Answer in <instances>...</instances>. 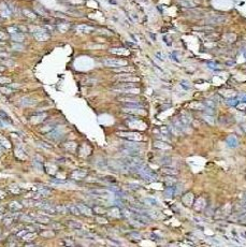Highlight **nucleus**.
Returning a JSON list of instances; mask_svg holds the SVG:
<instances>
[{
    "label": "nucleus",
    "mask_w": 246,
    "mask_h": 247,
    "mask_svg": "<svg viewBox=\"0 0 246 247\" xmlns=\"http://www.w3.org/2000/svg\"><path fill=\"white\" fill-rule=\"evenodd\" d=\"M5 67L0 65V72H2V71H5Z\"/></svg>",
    "instance_id": "58"
},
{
    "label": "nucleus",
    "mask_w": 246,
    "mask_h": 247,
    "mask_svg": "<svg viewBox=\"0 0 246 247\" xmlns=\"http://www.w3.org/2000/svg\"><path fill=\"white\" fill-rule=\"evenodd\" d=\"M22 12H23L24 16L29 18V19H37V18H38V14L30 9H23V11Z\"/></svg>",
    "instance_id": "19"
},
{
    "label": "nucleus",
    "mask_w": 246,
    "mask_h": 247,
    "mask_svg": "<svg viewBox=\"0 0 246 247\" xmlns=\"http://www.w3.org/2000/svg\"><path fill=\"white\" fill-rule=\"evenodd\" d=\"M34 167H36L37 169L39 171H42V169H43V163L42 162H39V161H37V160H34Z\"/></svg>",
    "instance_id": "44"
},
{
    "label": "nucleus",
    "mask_w": 246,
    "mask_h": 247,
    "mask_svg": "<svg viewBox=\"0 0 246 247\" xmlns=\"http://www.w3.org/2000/svg\"><path fill=\"white\" fill-rule=\"evenodd\" d=\"M139 174L140 176L146 182H154L158 178V175L156 174V172H154L152 169L147 168V167H143V168L139 171Z\"/></svg>",
    "instance_id": "3"
},
{
    "label": "nucleus",
    "mask_w": 246,
    "mask_h": 247,
    "mask_svg": "<svg viewBox=\"0 0 246 247\" xmlns=\"http://www.w3.org/2000/svg\"><path fill=\"white\" fill-rule=\"evenodd\" d=\"M161 163H164V164H169V163L171 162V158H169V157H164V158H161Z\"/></svg>",
    "instance_id": "52"
},
{
    "label": "nucleus",
    "mask_w": 246,
    "mask_h": 247,
    "mask_svg": "<svg viewBox=\"0 0 246 247\" xmlns=\"http://www.w3.org/2000/svg\"><path fill=\"white\" fill-rule=\"evenodd\" d=\"M228 104L230 105V107H234V105H237V104H239V100L230 99V100H228Z\"/></svg>",
    "instance_id": "48"
},
{
    "label": "nucleus",
    "mask_w": 246,
    "mask_h": 247,
    "mask_svg": "<svg viewBox=\"0 0 246 247\" xmlns=\"http://www.w3.org/2000/svg\"><path fill=\"white\" fill-rule=\"evenodd\" d=\"M180 5L184 9H192V8H195L198 5V3L194 0H182L180 2Z\"/></svg>",
    "instance_id": "18"
},
{
    "label": "nucleus",
    "mask_w": 246,
    "mask_h": 247,
    "mask_svg": "<svg viewBox=\"0 0 246 247\" xmlns=\"http://www.w3.org/2000/svg\"><path fill=\"white\" fill-rule=\"evenodd\" d=\"M37 145L39 146V147H42V148H45V150H51V148L53 147L52 145H51L50 143H46V142H43V141H37Z\"/></svg>",
    "instance_id": "36"
},
{
    "label": "nucleus",
    "mask_w": 246,
    "mask_h": 247,
    "mask_svg": "<svg viewBox=\"0 0 246 247\" xmlns=\"http://www.w3.org/2000/svg\"><path fill=\"white\" fill-rule=\"evenodd\" d=\"M97 220H98L99 222H104V224H107V220L104 219V218H97Z\"/></svg>",
    "instance_id": "57"
},
{
    "label": "nucleus",
    "mask_w": 246,
    "mask_h": 247,
    "mask_svg": "<svg viewBox=\"0 0 246 247\" xmlns=\"http://www.w3.org/2000/svg\"><path fill=\"white\" fill-rule=\"evenodd\" d=\"M203 118H204V119L206 120V122H209V124H212V125H213V124H214V118H213L211 115H209V116H207V115H204V116H203Z\"/></svg>",
    "instance_id": "46"
},
{
    "label": "nucleus",
    "mask_w": 246,
    "mask_h": 247,
    "mask_svg": "<svg viewBox=\"0 0 246 247\" xmlns=\"http://www.w3.org/2000/svg\"><path fill=\"white\" fill-rule=\"evenodd\" d=\"M181 86H182V88L184 89V90H189V89L192 88L190 84H189L187 81H182V82H181Z\"/></svg>",
    "instance_id": "41"
},
{
    "label": "nucleus",
    "mask_w": 246,
    "mask_h": 247,
    "mask_svg": "<svg viewBox=\"0 0 246 247\" xmlns=\"http://www.w3.org/2000/svg\"><path fill=\"white\" fill-rule=\"evenodd\" d=\"M76 31L79 34H89L91 32L95 31V28L91 27V26L88 25H79L76 26Z\"/></svg>",
    "instance_id": "13"
},
{
    "label": "nucleus",
    "mask_w": 246,
    "mask_h": 247,
    "mask_svg": "<svg viewBox=\"0 0 246 247\" xmlns=\"http://www.w3.org/2000/svg\"><path fill=\"white\" fill-rule=\"evenodd\" d=\"M36 103V100L32 99V98L29 97H24L21 99V104L24 105V107H31Z\"/></svg>",
    "instance_id": "23"
},
{
    "label": "nucleus",
    "mask_w": 246,
    "mask_h": 247,
    "mask_svg": "<svg viewBox=\"0 0 246 247\" xmlns=\"http://www.w3.org/2000/svg\"><path fill=\"white\" fill-rule=\"evenodd\" d=\"M149 238H152V240H154V241H158V240H159V236H157L155 233H152V234H150Z\"/></svg>",
    "instance_id": "54"
},
{
    "label": "nucleus",
    "mask_w": 246,
    "mask_h": 247,
    "mask_svg": "<svg viewBox=\"0 0 246 247\" xmlns=\"http://www.w3.org/2000/svg\"><path fill=\"white\" fill-rule=\"evenodd\" d=\"M129 236L132 238H135V240L141 238V235H140V233H138V232H131V233H129Z\"/></svg>",
    "instance_id": "45"
},
{
    "label": "nucleus",
    "mask_w": 246,
    "mask_h": 247,
    "mask_svg": "<svg viewBox=\"0 0 246 247\" xmlns=\"http://www.w3.org/2000/svg\"><path fill=\"white\" fill-rule=\"evenodd\" d=\"M102 62L107 67L111 68H118V67L127 66V61L121 60V59H116V58H105L102 60Z\"/></svg>",
    "instance_id": "4"
},
{
    "label": "nucleus",
    "mask_w": 246,
    "mask_h": 247,
    "mask_svg": "<svg viewBox=\"0 0 246 247\" xmlns=\"http://www.w3.org/2000/svg\"><path fill=\"white\" fill-rule=\"evenodd\" d=\"M55 210H56L57 213H62V214H66L67 212H68L67 206H62V205H60V206H55Z\"/></svg>",
    "instance_id": "40"
},
{
    "label": "nucleus",
    "mask_w": 246,
    "mask_h": 247,
    "mask_svg": "<svg viewBox=\"0 0 246 247\" xmlns=\"http://www.w3.org/2000/svg\"><path fill=\"white\" fill-rule=\"evenodd\" d=\"M67 209H68V212H69V213L72 214V215H74V216H80V215H82L76 204H75V205H74V204H70V205H68V206H67Z\"/></svg>",
    "instance_id": "22"
},
{
    "label": "nucleus",
    "mask_w": 246,
    "mask_h": 247,
    "mask_svg": "<svg viewBox=\"0 0 246 247\" xmlns=\"http://www.w3.org/2000/svg\"><path fill=\"white\" fill-rule=\"evenodd\" d=\"M116 79L121 82H133V83L139 81V77L131 75L130 73H121V74L116 75Z\"/></svg>",
    "instance_id": "10"
},
{
    "label": "nucleus",
    "mask_w": 246,
    "mask_h": 247,
    "mask_svg": "<svg viewBox=\"0 0 246 247\" xmlns=\"http://www.w3.org/2000/svg\"><path fill=\"white\" fill-rule=\"evenodd\" d=\"M8 38H9V36H8V34H5L3 31H0V41H1V42L5 41Z\"/></svg>",
    "instance_id": "49"
},
{
    "label": "nucleus",
    "mask_w": 246,
    "mask_h": 247,
    "mask_svg": "<svg viewBox=\"0 0 246 247\" xmlns=\"http://www.w3.org/2000/svg\"><path fill=\"white\" fill-rule=\"evenodd\" d=\"M176 193H177V186L173 185V186H169L168 188L164 190L163 195L166 198H173Z\"/></svg>",
    "instance_id": "16"
},
{
    "label": "nucleus",
    "mask_w": 246,
    "mask_h": 247,
    "mask_svg": "<svg viewBox=\"0 0 246 247\" xmlns=\"http://www.w3.org/2000/svg\"><path fill=\"white\" fill-rule=\"evenodd\" d=\"M29 31L32 34V36L39 41H46L50 39V34L43 27H32L29 29Z\"/></svg>",
    "instance_id": "1"
},
{
    "label": "nucleus",
    "mask_w": 246,
    "mask_h": 247,
    "mask_svg": "<svg viewBox=\"0 0 246 247\" xmlns=\"http://www.w3.org/2000/svg\"><path fill=\"white\" fill-rule=\"evenodd\" d=\"M7 196V193L5 192V191H2V190H0V199H3V198Z\"/></svg>",
    "instance_id": "56"
},
{
    "label": "nucleus",
    "mask_w": 246,
    "mask_h": 247,
    "mask_svg": "<svg viewBox=\"0 0 246 247\" xmlns=\"http://www.w3.org/2000/svg\"><path fill=\"white\" fill-rule=\"evenodd\" d=\"M123 111L125 113H130V114H135V113H144L143 109H130V108H124Z\"/></svg>",
    "instance_id": "35"
},
{
    "label": "nucleus",
    "mask_w": 246,
    "mask_h": 247,
    "mask_svg": "<svg viewBox=\"0 0 246 247\" xmlns=\"http://www.w3.org/2000/svg\"><path fill=\"white\" fill-rule=\"evenodd\" d=\"M244 201L246 202V193H245V195H244Z\"/></svg>",
    "instance_id": "60"
},
{
    "label": "nucleus",
    "mask_w": 246,
    "mask_h": 247,
    "mask_svg": "<svg viewBox=\"0 0 246 247\" xmlns=\"http://www.w3.org/2000/svg\"><path fill=\"white\" fill-rule=\"evenodd\" d=\"M128 187L129 188H133L135 190V189H139L141 188V186H139V185H132V184H130V185H128Z\"/></svg>",
    "instance_id": "55"
},
{
    "label": "nucleus",
    "mask_w": 246,
    "mask_h": 247,
    "mask_svg": "<svg viewBox=\"0 0 246 247\" xmlns=\"http://www.w3.org/2000/svg\"><path fill=\"white\" fill-rule=\"evenodd\" d=\"M76 205H78L81 214H83V215H85V216L93 215V210H91L88 205H86V204H84V203H78Z\"/></svg>",
    "instance_id": "14"
},
{
    "label": "nucleus",
    "mask_w": 246,
    "mask_h": 247,
    "mask_svg": "<svg viewBox=\"0 0 246 247\" xmlns=\"http://www.w3.org/2000/svg\"><path fill=\"white\" fill-rule=\"evenodd\" d=\"M226 20V16L219 15V14H212L209 17H206L205 23L209 25H216V24H221Z\"/></svg>",
    "instance_id": "5"
},
{
    "label": "nucleus",
    "mask_w": 246,
    "mask_h": 247,
    "mask_svg": "<svg viewBox=\"0 0 246 247\" xmlns=\"http://www.w3.org/2000/svg\"><path fill=\"white\" fill-rule=\"evenodd\" d=\"M13 219H14L13 216H10V217H7V218H5V226H10V224H12V221H13Z\"/></svg>",
    "instance_id": "47"
},
{
    "label": "nucleus",
    "mask_w": 246,
    "mask_h": 247,
    "mask_svg": "<svg viewBox=\"0 0 246 247\" xmlns=\"http://www.w3.org/2000/svg\"><path fill=\"white\" fill-rule=\"evenodd\" d=\"M119 150L123 155L125 156H140V153L141 150H133V148H129V147H126V146L121 145L119 147Z\"/></svg>",
    "instance_id": "11"
},
{
    "label": "nucleus",
    "mask_w": 246,
    "mask_h": 247,
    "mask_svg": "<svg viewBox=\"0 0 246 247\" xmlns=\"http://www.w3.org/2000/svg\"><path fill=\"white\" fill-rule=\"evenodd\" d=\"M156 57H157L158 59H160V60H161V61H164V56H163V55H162L160 52H157V53H156Z\"/></svg>",
    "instance_id": "53"
},
{
    "label": "nucleus",
    "mask_w": 246,
    "mask_h": 247,
    "mask_svg": "<svg viewBox=\"0 0 246 247\" xmlns=\"http://www.w3.org/2000/svg\"><path fill=\"white\" fill-rule=\"evenodd\" d=\"M8 206H9V209L11 210V211L16 212V211L22 210L23 205H22V203H19V202H17V201H12V202H10Z\"/></svg>",
    "instance_id": "25"
},
{
    "label": "nucleus",
    "mask_w": 246,
    "mask_h": 247,
    "mask_svg": "<svg viewBox=\"0 0 246 247\" xmlns=\"http://www.w3.org/2000/svg\"><path fill=\"white\" fill-rule=\"evenodd\" d=\"M123 146H126V147L129 148H133V150H141L142 147V143H139L137 141H126V142L123 143Z\"/></svg>",
    "instance_id": "15"
},
{
    "label": "nucleus",
    "mask_w": 246,
    "mask_h": 247,
    "mask_svg": "<svg viewBox=\"0 0 246 247\" xmlns=\"http://www.w3.org/2000/svg\"><path fill=\"white\" fill-rule=\"evenodd\" d=\"M109 214H112V216H114V217H119V216L121 215V212L119 211V209L117 206H114L110 210Z\"/></svg>",
    "instance_id": "37"
},
{
    "label": "nucleus",
    "mask_w": 246,
    "mask_h": 247,
    "mask_svg": "<svg viewBox=\"0 0 246 247\" xmlns=\"http://www.w3.org/2000/svg\"><path fill=\"white\" fill-rule=\"evenodd\" d=\"M161 171L164 173V174H168V175H175L177 174V170H176L175 168H173V167H163V168L161 169Z\"/></svg>",
    "instance_id": "27"
},
{
    "label": "nucleus",
    "mask_w": 246,
    "mask_h": 247,
    "mask_svg": "<svg viewBox=\"0 0 246 247\" xmlns=\"http://www.w3.org/2000/svg\"><path fill=\"white\" fill-rule=\"evenodd\" d=\"M68 12L69 14H73V15H82V13H81L80 11H78V10H68Z\"/></svg>",
    "instance_id": "51"
},
{
    "label": "nucleus",
    "mask_w": 246,
    "mask_h": 247,
    "mask_svg": "<svg viewBox=\"0 0 246 247\" xmlns=\"http://www.w3.org/2000/svg\"><path fill=\"white\" fill-rule=\"evenodd\" d=\"M117 136L130 141H139L142 139V136L138 132H117Z\"/></svg>",
    "instance_id": "7"
},
{
    "label": "nucleus",
    "mask_w": 246,
    "mask_h": 247,
    "mask_svg": "<svg viewBox=\"0 0 246 247\" xmlns=\"http://www.w3.org/2000/svg\"><path fill=\"white\" fill-rule=\"evenodd\" d=\"M110 53H112V54H118V55H127L128 50L127 48H111Z\"/></svg>",
    "instance_id": "31"
},
{
    "label": "nucleus",
    "mask_w": 246,
    "mask_h": 247,
    "mask_svg": "<svg viewBox=\"0 0 246 247\" xmlns=\"http://www.w3.org/2000/svg\"><path fill=\"white\" fill-rule=\"evenodd\" d=\"M133 220L138 224H148V222L150 221V219L147 217L146 215H142L140 213H137L133 215Z\"/></svg>",
    "instance_id": "12"
},
{
    "label": "nucleus",
    "mask_w": 246,
    "mask_h": 247,
    "mask_svg": "<svg viewBox=\"0 0 246 247\" xmlns=\"http://www.w3.org/2000/svg\"><path fill=\"white\" fill-rule=\"evenodd\" d=\"M45 117H46L45 113H36L34 115L31 116L30 119H31L32 122H42Z\"/></svg>",
    "instance_id": "26"
},
{
    "label": "nucleus",
    "mask_w": 246,
    "mask_h": 247,
    "mask_svg": "<svg viewBox=\"0 0 246 247\" xmlns=\"http://www.w3.org/2000/svg\"><path fill=\"white\" fill-rule=\"evenodd\" d=\"M51 183L52 184H55V185H65L66 184V182L65 181H62V179H51Z\"/></svg>",
    "instance_id": "43"
},
{
    "label": "nucleus",
    "mask_w": 246,
    "mask_h": 247,
    "mask_svg": "<svg viewBox=\"0 0 246 247\" xmlns=\"http://www.w3.org/2000/svg\"><path fill=\"white\" fill-rule=\"evenodd\" d=\"M89 193L95 197L98 198H107L111 196V192L110 190H107V189H99V188H93L89 190Z\"/></svg>",
    "instance_id": "9"
},
{
    "label": "nucleus",
    "mask_w": 246,
    "mask_h": 247,
    "mask_svg": "<svg viewBox=\"0 0 246 247\" xmlns=\"http://www.w3.org/2000/svg\"><path fill=\"white\" fill-rule=\"evenodd\" d=\"M86 175H87L86 171H84V170H75V171H73L72 174H71V178L80 181V179H83L84 177H86Z\"/></svg>",
    "instance_id": "17"
},
{
    "label": "nucleus",
    "mask_w": 246,
    "mask_h": 247,
    "mask_svg": "<svg viewBox=\"0 0 246 247\" xmlns=\"http://www.w3.org/2000/svg\"><path fill=\"white\" fill-rule=\"evenodd\" d=\"M0 119L3 120V122H8V124H12L10 116L8 115L5 111H2V110H0Z\"/></svg>",
    "instance_id": "32"
},
{
    "label": "nucleus",
    "mask_w": 246,
    "mask_h": 247,
    "mask_svg": "<svg viewBox=\"0 0 246 247\" xmlns=\"http://www.w3.org/2000/svg\"><path fill=\"white\" fill-rule=\"evenodd\" d=\"M124 104H125V108H130V109H143V103L139 101L127 102V103H124Z\"/></svg>",
    "instance_id": "24"
},
{
    "label": "nucleus",
    "mask_w": 246,
    "mask_h": 247,
    "mask_svg": "<svg viewBox=\"0 0 246 247\" xmlns=\"http://www.w3.org/2000/svg\"><path fill=\"white\" fill-rule=\"evenodd\" d=\"M154 146L157 148H160V150H168V148H170V145L162 142V141H155L154 142Z\"/></svg>",
    "instance_id": "28"
},
{
    "label": "nucleus",
    "mask_w": 246,
    "mask_h": 247,
    "mask_svg": "<svg viewBox=\"0 0 246 247\" xmlns=\"http://www.w3.org/2000/svg\"><path fill=\"white\" fill-rule=\"evenodd\" d=\"M62 136H64V130L56 127L54 130H52V131L46 134V138H47L48 140H52L54 141V142H56V141H58L59 139H62Z\"/></svg>",
    "instance_id": "8"
},
{
    "label": "nucleus",
    "mask_w": 246,
    "mask_h": 247,
    "mask_svg": "<svg viewBox=\"0 0 246 247\" xmlns=\"http://www.w3.org/2000/svg\"><path fill=\"white\" fill-rule=\"evenodd\" d=\"M55 128H56V124H52V122H50V124H46V125H43L40 127V131L43 132V133H48V132H51L52 130H54Z\"/></svg>",
    "instance_id": "21"
},
{
    "label": "nucleus",
    "mask_w": 246,
    "mask_h": 247,
    "mask_svg": "<svg viewBox=\"0 0 246 247\" xmlns=\"http://www.w3.org/2000/svg\"><path fill=\"white\" fill-rule=\"evenodd\" d=\"M113 70L116 71V72H121V73H131L132 71H133V69L130 68V67L123 66V67H118V68L113 69Z\"/></svg>",
    "instance_id": "30"
},
{
    "label": "nucleus",
    "mask_w": 246,
    "mask_h": 247,
    "mask_svg": "<svg viewBox=\"0 0 246 247\" xmlns=\"http://www.w3.org/2000/svg\"><path fill=\"white\" fill-rule=\"evenodd\" d=\"M11 38L13 41L17 42V43H22L24 40H25V36L24 34H11Z\"/></svg>",
    "instance_id": "29"
},
{
    "label": "nucleus",
    "mask_w": 246,
    "mask_h": 247,
    "mask_svg": "<svg viewBox=\"0 0 246 247\" xmlns=\"http://www.w3.org/2000/svg\"><path fill=\"white\" fill-rule=\"evenodd\" d=\"M67 224H68L69 227L72 228V229H81V228H82V224L78 221H74V220H68Z\"/></svg>",
    "instance_id": "34"
},
{
    "label": "nucleus",
    "mask_w": 246,
    "mask_h": 247,
    "mask_svg": "<svg viewBox=\"0 0 246 247\" xmlns=\"http://www.w3.org/2000/svg\"><path fill=\"white\" fill-rule=\"evenodd\" d=\"M227 144H228L230 147H237L239 142H237V140L234 136H229V138L227 139Z\"/></svg>",
    "instance_id": "33"
},
{
    "label": "nucleus",
    "mask_w": 246,
    "mask_h": 247,
    "mask_svg": "<svg viewBox=\"0 0 246 247\" xmlns=\"http://www.w3.org/2000/svg\"><path fill=\"white\" fill-rule=\"evenodd\" d=\"M207 66L210 67L212 70H217V69L219 68L218 67V65H216L215 62H207Z\"/></svg>",
    "instance_id": "50"
},
{
    "label": "nucleus",
    "mask_w": 246,
    "mask_h": 247,
    "mask_svg": "<svg viewBox=\"0 0 246 247\" xmlns=\"http://www.w3.org/2000/svg\"><path fill=\"white\" fill-rule=\"evenodd\" d=\"M149 37H150V38H153V40H156V37L154 36L153 34H149Z\"/></svg>",
    "instance_id": "59"
},
{
    "label": "nucleus",
    "mask_w": 246,
    "mask_h": 247,
    "mask_svg": "<svg viewBox=\"0 0 246 247\" xmlns=\"http://www.w3.org/2000/svg\"><path fill=\"white\" fill-rule=\"evenodd\" d=\"M11 83V79L10 77H5V76H0V84L1 85H5Z\"/></svg>",
    "instance_id": "42"
},
{
    "label": "nucleus",
    "mask_w": 246,
    "mask_h": 247,
    "mask_svg": "<svg viewBox=\"0 0 246 247\" xmlns=\"http://www.w3.org/2000/svg\"><path fill=\"white\" fill-rule=\"evenodd\" d=\"M160 133L163 136H166V138H168V136H170V134H171V130L168 129L167 127H161L160 128Z\"/></svg>",
    "instance_id": "39"
},
{
    "label": "nucleus",
    "mask_w": 246,
    "mask_h": 247,
    "mask_svg": "<svg viewBox=\"0 0 246 247\" xmlns=\"http://www.w3.org/2000/svg\"><path fill=\"white\" fill-rule=\"evenodd\" d=\"M145 202H146V204L149 205V206H157L158 205V201L155 199V198H146Z\"/></svg>",
    "instance_id": "38"
},
{
    "label": "nucleus",
    "mask_w": 246,
    "mask_h": 247,
    "mask_svg": "<svg viewBox=\"0 0 246 247\" xmlns=\"http://www.w3.org/2000/svg\"><path fill=\"white\" fill-rule=\"evenodd\" d=\"M14 14V9H12L11 5L2 2L0 3V15L2 17H9Z\"/></svg>",
    "instance_id": "6"
},
{
    "label": "nucleus",
    "mask_w": 246,
    "mask_h": 247,
    "mask_svg": "<svg viewBox=\"0 0 246 247\" xmlns=\"http://www.w3.org/2000/svg\"><path fill=\"white\" fill-rule=\"evenodd\" d=\"M178 122H181V125H182L184 128L189 127V126H190V124H192V120H190V118H189L188 116H186V115H181L180 118H178Z\"/></svg>",
    "instance_id": "20"
},
{
    "label": "nucleus",
    "mask_w": 246,
    "mask_h": 247,
    "mask_svg": "<svg viewBox=\"0 0 246 247\" xmlns=\"http://www.w3.org/2000/svg\"><path fill=\"white\" fill-rule=\"evenodd\" d=\"M135 84L133 82H121L114 87V90L123 91V93H139V89L135 88Z\"/></svg>",
    "instance_id": "2"
}]
</instances>
